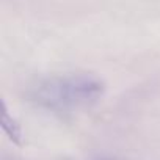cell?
<instances>
[{
	"label": "cell",
	"mask_w": 160,
	"mask_h": 160,
	"mask_svg": "<svg viewBox=\"0 0 160 160\" xmlns=\"http://www.w3.org/2000/svg\"><path fill=\"white\" fill-rule=\"evenodd\" d=\"M105 91L104 82L91 74H68L44 78L30 88L28 98L41 108L69 113L96 104Z\"/></svg>",
	"instance_id": "6da1fadb"
},
{
	"label": "cell",
	"mask_w": 160,
	"mask_h": 160,
	"mask_svg": "<svg viewBox=\"0 0 160 160\" xmlns=\"http://www.w3.org/2000/svg\"><path fill=\"white\" fill-rule=\"evenodd\" d=\"M2 127H3L5 133L10 137L11 141H14L16 144H21V138H22L21 126H19L18 121L8 113L5 104H2Z\"/></svg>",
	"instance_id": "7a4b0ae2"
}]
</instances>
